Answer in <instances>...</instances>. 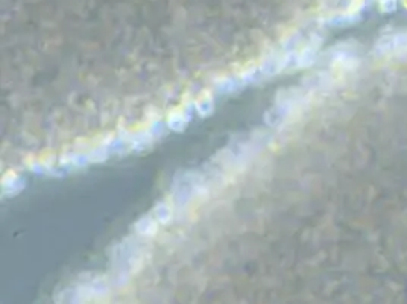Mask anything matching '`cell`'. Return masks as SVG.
<instances>
[{"label":"cell","mask_w":407,"mask_h":304,"mask_svg":"<svg viewBox=\"0 0 407 304\" xmlns=\"http://www.w3.org/2000/svg\"><path fill=\"white\" fill-rule=\"evenodd\" d=\"M377 56H404L407 55V31H395L381 35L374 43Z\"/></svg>","instance_id":"6da1fadb"},{"label":"cell","mask_w":407,"mask_h":304,"mask_svg":"<svg viewBox=\"0 0 407 304\" xmlns=\"http://www.w3.org/2000/svg\"><path fill=\"white\" fill-rule=\"evenodd\" d=\"M331 65L339 72H351L359 65V55L350 45H340L331 52Z\"/></svg>","instance_id":"7a4b0ae2"}]
</instances>
